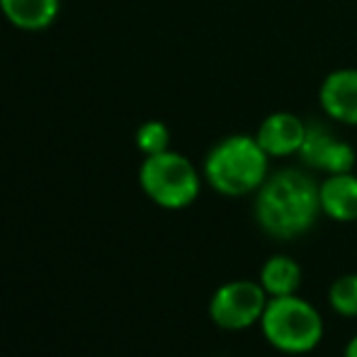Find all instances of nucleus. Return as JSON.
Listing matches in <instances>:
<instances>
[{"label":"nucleus","instance_id":"nucleus-12","mask_svg":"<svg viewBox=\"0 0 357 357\" xmlns=\"http://www.w3.org/2000/svg\"><path fill=\"white\" fill-rule=\"evenodd\" d=\"M328 304L338 316L357 319V273L340 275L328 287Z\"/></svg>","mask_w":357,"mask_h":357},{"label":"nucleus","instance_id":"nucleus-5","mask_svg":"<svg viewBox=\"0 0 357 357\" xmlns=\"http://www.w3.org/2000/svg\"><path fill=\"white\" fill-rule=\"evenodd\" d=\"M268 301L258 280H231L209 299V319L221 331H248L260 324Z\"/></svg>","mask_w":357,"mask_h":357},{"label":"nucleus","instance_id":"nucleus-4","mask_svg":"<svg viewBox=\"0 0 357 357\" xmlns=\"http://www.w3.org/2000/svg\"><path fill=\"white\" fill-rule=\"evenodd\" d=\"M139 185L146 197L160 209L178 212L188 209L199 197L202 175L188 155L168 149L163 153L144 155V163L139 168Z\"/></svg>","mask_w":357,"mask_h":357},{"label":"nucleus","instance_id":"nucleus-3","mask_svg":"<svg viewBox=\"0 0 357 357\" xmlns=\"http://www.w3.org/2000/svg\"><path fill=\"white\" fill-rule=\"evenodd\" d=\"M258 326L263 338L284 355H306L324 340V316L299 294L270 299Z\"/></svg>","mask_w":357,"mask_h":357},{"label":"nucleus","instance_id":"nucleus-11","mask_svg":"<svg viewBox=\"0 0 357 357\" xmlns=\"http://www.w3.org/2000/svg\"><path fill=\"white\" fill-rule=\"evenodd\" d=\"M258 282L263 284L265 294H268L270 299H275V296L299 294L301 265L296 263L291 255H284V253L270 255L263 263V268H260Z\"/></svg>","mask_w":357,"mask_h":357},{"label":"nucleus","instance_id":"nucleus-6","mask_svg":"<svg viewBox=\"0 0 357 357\" xmlns=\"http://www.w3.org/2000/svg\"><path fill=\"white\" fill-rule=\"evenodd\" d=\"M299 158L304 165L321 170L326 175L350 173L355 168L357 153L348 142L338 139L324 124H309L306 127L304 144L299 149Z\"/></svg>","mask_w":357,"mask_h":357},{"label":"nucleus","instance_id":"nucleus-2","mask_svg":"<svg viewBox=\"0 0 357 357\" xmlns=\"http://www.w3.org/2000/svg\"><path fill=\"white\" fill-rule=\"evenodd\" d=\"M270 155L255 134H231L209 149L202 165V178L224 197L255 195L270 175Z\"/></svg>","mask_w":357,"mask_h":357},{"label":"nucleus","instance_id":"nucleus-8","mask_svg":"<svg viewBox=\"0 0 357 357\" xmlns=\"http://www.w3.org/2000/svg\"><path fill=\"white\" fill-rule=\"evenodd\" d=\"M306 127L309 124L299 114L273 112L260 122L255 139L270 158H289V155H299V149L306 137Z\"/></svg>","mask_w":357,"mask_h":357},{"label":"nucleus","instance_id":"nucleus-14","mask_svg":"<svg viewBox=\"0 0 357 357\" xmlns=\"http://www.w3.org/2000/svg\"><path fill=\"white\" fill-rule=\"evenodd\" d=\"M343 357H357V335H353V338L348 340V345H345V350H343Z\"/></svg>","mask_w":357,"mask_h":357},{"label":"nucleus","instance_id":"nucleus-7","mask_svg":"<svg viewBox=\"0 0 357 357\" xmlns=\"http://www.w3.org/2000/svg\"><path fill=\"white\" fill-rule=\"evenodd\" d=\"M321 109L338 124L357 127V68H335L321 80Z\"/></svg>","mask_w":357,"mask_h":357},{"label":"nucleus","instance_id":"nucleus-9","mask_svg":"<svg viewBox=\"0 0 357 357\" xmlns=\"http://www.w3.org/2000/svg\"><path fill=\"white\" fill-rule=\"evenodd\" d=\"M319 202L321 214L340 224L357 221V175L338 173L326 175L319 183Z\"/></svg>","mask_w":357,"mask_h":357},{"label":"nucleus","instance_id":"nucleus-1","mask_svg":"<svg viewBox=\"0 0 357 357\" xmlns=\"http://www.w3.org/2000/svg\"><path fill=\"white\" fill-rule=\"evenodd\" d=\"M255 224L275 241H294L309 234L321 216L319 185L309 173L282 168L270 173L253 202Z\"/></svg>","mask_w":357,"mask_h":357},{"label":"nucleus","instance_id":"nucleus-10","mask_svg":"<svg viewBox=\"0 0 357 357\" xmlns=\"http://www.w3.org/2000/svg\"><path fill=\"white\" fill-rule=\"evenodd\" d=\"M61 0H0V13L22 32H42L59 17Z\"/></svg>","mask_w":357,"mask_h":357},{"label":"nucleus","instance_id":"nucleus-13","mask_svg":"<svg viewBox=\"0 0 357 357\" xmlns=\"http://www.w3.org/2000/svg\"><path fill=\"white\" fill-rule=\"evenodd\" d=\"M137 149L142 151L144 155H155V153H163V151L170 149V129L165 122L160 119H149L144 122L142 127L137 129Z\"/></svg>","mask_w":357,"mask_h":357}]
</instances>
